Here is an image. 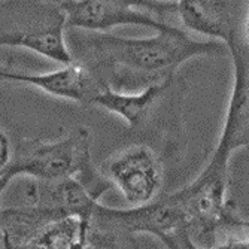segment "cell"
Returning <instances> with one entry per match:
<instances>
[{"mask_svg": "<svg viewBox=\"0 0 249 249\" xmlns=\"http://www.w3.org/2000/svg\"><path fill=\"white\" fill-rule=\"evenodd\" d=\"M72 30V29H71ZM73 60L91 72L103 88L136 93L176 73L184 63L229 54L219 40H200L176 26L149 37H124L110 32L73 30Z\"/></svg>", "mask_w": 249, "mask_h": 249, "instance_id": "cell-1", "label": "cell"}, {"mask_svg": "<svg viewBox=\"0 0 249 249\" xmlns=\"http://www.w3.org/2000/svg\"><path fill=\"white\" fill-rule=\"evenodd\" d=\"M190 84L173 75L136 93H117L103 88L94 105L120 117L133 138L146 143L163 157L178 160L187 148L184 105Z\"/></svg>", "mask_w": 249, "mask_h": 249, "instance_id": "cell-2", "label": "cell"}, {"mask_svg": "<svg viewBox=\"0 0 249 249\" xmlns=\"http://www.w3.org/2000/svg\"><path fill=\"white\" fill-rule=\"evenodd\" d=\"M91 146L93 136L85 125L71 130L57 141L19 139L12 148L11 161L0 178L8 182L18 176L37 180L76 178L94 197L102 198L112 187L96 167Z\"/></svg>", "mask_w": 249, "mask_h": 249, "instance_id": "cell-3", "label": "cell"}, {"mask_svg": "<svg viewBox=\"0 0 249 249\" xmlns=\"http://www.w3.org/2000/svg\"><path fill=\"white\" fill-rule=\"evenodd\" d=\"M58 0H0V48H24L61 66L73 61Z\"/></svg>", "mask_w": 249, "mask_h": 249, "instance_id": "cell-4", "label": "cell"}, {"mask_svg": "<svg viewBox=\"0 0 249 249\" xmlns=\"http://www.w3.org/2000/svg\"><path fill=\"white\" fill-rule=\"evenodd\" d=\"M93 212L58 216L26 205L0 208V227L8 249H91Z\"/></svg>", "mask_w": 249, "mask_h": 249, "instance_id": "cell-5", "label": "cell"}, {"mask_svg": "<svg viewBox=\"0 0 249 249\" xmlns=\"http://www.w3.org/2000/svg\"><path fill=\"white\" fill-rule=\"evenodd\" d=\"M66 26L72 30L110 32L120 26H141L163 30L176 14V2L161 0H63Z\"/></svg>", "mask_w": 249, "mask_h": 249, "instance_id": "cell-6", "label": "cell"}, {"mask_svg": "<svg viewBox=\"0 0 249 249\" xmlns=\"http://www.w3.org/2000/svg\"><path fill=\"white\" fill-rule=\"evenodd\" d=\"M99 172L124 197L128 208H143L163 196L164 157L146 143H131L109 155Z\"/></svg>", "mask_w": 249, "mask_h": 249, "instance_id": "cell-7", "label": "cell"}, {"mask_svg": "<svg viewBox=\"0 0 249 249\" xmlns=\"http://www.w3.org/2000/svg\"><path fill=\"white\" fill-rule=\"evenodd\" d=\"M225 47L233 61V85L216 146L233 155L249 152V54L239 33L225 42Z\"/></svg>", "mask_w": 249, "mask_h": 249, "instance_id": "cell-8", "label": "cell"}, {"mask_svg": "<svg viewBox=\"0 0 249 249\" xmlns=\"http://www.w3.org/2000/svg\"><path fill=\"white\" fill-rule=\"evenodd\" d=\"M0 82L26 84L53 97L69 100L81 106H93L96 97L103 89L91 72L75 60L45 73H22L0 67Z\"/></svg>", "mask_w": 249, "mask_h": 249, "instance_id": "cell-9", "label": "cell"}, {"mask_svg": "<svg viewBox=\"0 0 249 249\" xmlns=\"http://www.w3.org/2000/svg\"><path fill=\"white\" fill-rule=\"evenodd\" d=\"M176 15L185 32L227 42L239 33V24L227 0H176Z\"/></svg>", "mask_w": 249, "mask_h": 249, "instance_id": "cell-10", "label": "cell"}, {"mask_svg": "<svg viewBox=\"0 0 249 249\" xmlns=\"http://www.w3.org/2000/svg\"><path fill=\"white\" fill-rule=\"evenodd\" d=\"M12 157V145L9 141V136L3 130V127L0 125V175L3 173L6 166L11 161Z\"/></svg>", "mask_w": 249, "mask_h": 249, "instance_id": "cell-11", "label": "cell"}, {"mask_svg": "<svg viewBox=\"0 0 249 249\" xmlns=\"http://www.w3.org/2000/svg\"><path fill=\"white\" fill-rule=\"evenodd\" d=\"M239 39H240V43L243 45V48L249 54V3L243 17V21L240 24V29H239Z\"/></svg>", "mask_w": 249, "mask_h": 249, "instance_id": "cell-12", "label": "cell"}, {"mask_svg": "<svg viewBox=\"0 0 249 249\" xmlns=\"http://www.w3.org/2000/svg\"><path fill=\"white\" fill-rule=\"evenodd\" d=\"M8 185H9V182L6 179H3V178H0V196H2L3 193H5V190L8 188ZM0 249H8V246H6V240H5V236H3V230H2V227H0Z\"/></svg>", "mask_w": 249, "mask_h": 249, "instance_id": "cell-13", "label": "cell"}, {"mask_svg": "<svg viewBox=\"0 0 249 249\" xmlns=\"http://www.w3.org/2000/svg\"><path fill=\"white\" fill-rule=\"evenodd\" d=\"M233 227H234V229H245V230H249V219H243V218L237 216V218L233 221Z\"/></svg>", "mask_w": 249, "mask_h": 249, "instance_id": "cell-14", "label": "cell"}, {"mask_svg": "<svg viewBox=\"0 0 249 249\" xmlns=\"http://www.w3.org/2000/svg\"><path fill=\"white\" fill-rule=\"evenodd\" d=\"M161 2H173V3H175L176 0H161Z\"/></svg>", "mask_w": 249, "mask_h": 249, "instance_id": "cell-15", "label": "cell"}]
</instances>
